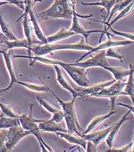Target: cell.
I'll return each mask as SVG.
<instances>
[{
	"mask_svg": "<svg viewBox=\"0 0 134 152\" xmlns=\"http://www.w3.org/2000/svg\"><path fill=\"white\" fill-rule=\"evenodd\" d=\"M13 58H30L33 60L30 65L32 66L35 61H39L40 63L51 64L58 65L61 66L64 69L67 74L72 78V79L80 87H86L90 86L89 79L87 76V72L85 71L86 69L75 66L67 65L65 62L62 61L48 58L43 56H23V55H14Z\"/></svg>",
	"mask_w": 134,
	"mask_h": 152,
	"instance_id": "6da1fadb",
	"label": "cell"
},
{
	"mask_svg": "<svg viewBox=\"0 0 134 152\" xmlns=\"http://www.w3.org/2000/svg\"><path fill=\"white\" fill-rule=\"evenodd\" d=\"M76 0H55L54 4L48 9L37 14V19H72L75 10Z\"/></svg>",
	"mask_w": 134,
	"mask_h": 152,
	"instance_id": "7a4b0ae2",
	"label": "cell"
},
{
	"mask_svg": "<svg viewBox=\"0 0 134 152\" xmlns=\"http://www.w3.org/2000/svg\"><path fill=\"white\" fill-rule=\"evenodd\" d=\"M93 49V46L86 44L83 37L77 43L71 44H40L38 45L31 46L28 50L29 56H31V52L34 53L35 56H43L49 54L54 51L59 50H76L90 52Z\"/></svg>",
	"mask_w": 134,
	"mask_h": 152,
	"instance_id": "3957f363",
	"label": "cell"
},
{
	"mask_svg": "<svg viewBox=\"0 0 134 152\" xmlns=\"http://www.w3.org/2000/svg\"><path fill=\"white\" fill-rule=\"evenodd\" d=\"M34 105V104H30V113L29 115L25 114L19 115L18 119L20 122V127L24 130L31 132L32 135L36 137L42 149V152H54V151L45 142L39 134L40 130L38 127V123L42 121L43 120L35 119L33 118L32 113Z\"/></svg>",
	"mask_w": 134,
	"mask_h": 152,
	"instance_id": "277c9868",
	"label": "cell"
},
{
	"mask_svg": "<svg viewBox=\"0 0 134 152\" xmlns=\"http://www.w3.org/2000/svg\"><path fill=\"white\" fill-rule=\"evenodd\" d=\"M125 84L126 82L116 80L111 86L105 88L98 93L90 95L89 97L110 98L111 104V111H112L114 109L116 98L119 96L123 95V90Z\"/></svg>",
	"mask_w": 134,
	"mask_h": 152,
	"instance_id": "5b68a950",
	"label": "cell"
},
{
	"mask_svg": "<svg viewBox=\"0 0 134 152\" xmlns=\"http://www.w3.org/2000/svg\"><path fill=\"white\" fill-rule=\"evenodd\" d=\"M30 135H32L31 132L23 130L20 126L12 127L7 129L5 142L6 152L14 148L22 139Z\"/></svg>",
	"mask_w": 134,
	"mask_h": 152,
	"instance_id": "8992f818",
	"label": "cell"
},
{
	"mask_svg": "<svg viewBox=\"0 0 134 152\" xmlns=\"http://www.w3.org/2000/svg\"><path fill=\"white\" fill-rule=\"evenodd\" d=\"M93 15L91 14L90 15H79L76 12L73 16L72 18V24L71 28L69 29L70 31L73 32L76 34H81L82 35V37L84 38L86 44H88V38L90 35L92 33H101L102 35L101 36L100 42L101 40V37L104 35L105 33V30H86L84 28L83 26L82 25L81 22L79 20L78 18H85V19H89L90 18L92 17Z\"/></svg>",
	"mask_w": 134,
	"mask_h": 152,
	"instance_id": "52a82bcc",
	"label": "cell"
},
{
	"mask_svg": "<svg viewBox=\"0 0 134 152\" xmlns=\"http://www.w3.org/2000/svg\"><path fill=\"white\" fill-rule=\"evenodd\" d=\"M105 34L107 35L108 39L107 41L103 42L102 43L100 44L99 45L93 47V49L90 51L84 54L82 56H81L79 59H78L76 62H79L81 61L82 59H84L86 56L91 54L94 52H96L100 50H105L107 49H108L110 48H114L116 46H127L130 45H132L134 44V41L131 40H124V41H115L113 40L112 38H111V35L110 33L107 31L105 33Z\"/></svg>",
	"mask_w": 134,
	"mask_h": 152,
	"instance_id": "ba28073f",
	"label": "cell"
},
{
	"mask_svg": "<svg viewBox=\"0 0 134 152\" xmlns=\"http://www.w3.org/2000/svg\"><path fill=\"white\" fill-rule=\"evenodd\" d=\"M0 53L2 54V56H3V57L4 58V61H5V63L6 67L8 69V71L9 72V74L10 75V77H11V82H10L9 85L8 87L5 88L0 90V94H1L3 92L9 90L10 88H11L12 86L15 83H18L19 80L17 79L16 76L15 75L14 67H13V65L12 60L11 50H9L8 51H4V50H0Z\"/></svg>",
	"mask_w": 134,
	"mask_h": 152,
	"instance_id": "9c48e42d",
	"label": "cell"
},
{
	"mask_svg": "<svg viewBox=\"0 0 134 152\" xmlns=\"http://www.w3.org/2000/svg\"><path fill=\"white\" fill-rule=\"evenodd\" d=\"M114 124L103 130L89 132L86 134H81L80 137L87 141L92 142L96 146H97L107 138Z\"/></svg>",
	"mask_w": 134,
	"mask_h": 152,
	"instance_id": "30bf717a",
	"label": "cell"
},
{
	"mask_svg": "<svg viewBox=\"0 0 134 152\" xmlns=\"http://www.w3.org/2000/svg\"><path fill=\"white\" fill-rule=\"evenodd\" d=\"M116 81V80L114 79L110 81L97 83L96 85H94L91 86H89L86 87H78L76 91L80 95L81 97H89L90 95L100 91L101 90L104 89L105 88L111 86Z\"/></svg>",
	"mask_w": 134,
	"mask_h": 152,
	"instance_id": "8fae6325",
	"label": "cell"
},
{
	"mask_svg": "<svg viewBox=\"0 0 134 152\" xmlns=\"http://www.w3.org/2000/svg\"><path fill=\"white\" fill-rule=\"evenodd\" d=\"M0 47L3 48L1 50L4 51H8L14 48H27V49L30 48L26 39H17L16 40L10 41L4 34H2L0 40Z\"/></svg>",
	"mask_w": 134,
	"mask_h": 152,
	"instance_id": "7c38bea8",
	"label": "cell"
},
{
	"mask_svg": "<svg viewBox=\"0 0 134 152\" xmlns=\"http://www.w3.org/2000/svg\"><path fill=\"white\" fill-rule=\"evenodd\" d=\"M131 112V110L129 109V110L124 115V116L117 123H116L114 124V126H113L110 132L106 138V143L109 148V149L112 148L113 143L116 139L117 135L119 133L120 127H122V126L123 125V123L125 121L128 120V115Z\"/></svg>",
	"mask_w": 134,
	"mask_h": 152,
	"instance_id": "4fadbf2b",
	"label": "cell"
},
{
	"mask_svg": "<svg viewBox=\"0 0 134 152\" xmlns=\"http://www.w3.org/2000/svg\"><path fill=\"white\" fill-rule=\"evenodd\" d=\"M38 127L40 131L45 132H67V130L63 127L60 123H56L51 118L49 120H43L42 121L38 123Z\"/></svg>",
	"mask_w": 134,
	"mask_h": 152,
	"instance_id": "5bb4252c",
	"label": "cell"
},
{
	"mask_svg": "<svg viewBox=\"0 0 134 152\" xmlns=\"http://www.w3.org/2000/svg\"><path fill=\"white\" fill-rule=\"evenodd\" d=\"M48 88L49 91L51 92L54 96V97L56 98V99L58 101L59 103L60 104L62 108V109H63L62 111H63L64 115L65 114H68V115H71L72 117H73L74 118V119L78 122L77 114H76V108H75V107H74L75 100H76L77 97H73V99H72L71 101H70L69 102H65L63 100H62L61 98H59L56 94L54 93V92L53 91V90L50 87H48Z\"/></svg>",
	"mask_w": 134,
	"mask_h": 152,
	"instance_id": "9a60e30c",
	"label": "cell"
},
{
	"mask_svg": "<svg viewBox=\"0 0 134 152\" xmlns=\"http://www.w3.org/2000/svg\"><path fill=\"white\" fill-rule=\"evenodd\" d=\"M54 68H55L56 74V80L59 83V84L63 87L64 89L67 90L70 93H71L73 97H80V95L71 86L65 76H64L62 71H61L59 66L58 65H53Z\"/></svg>",
	"mask_w": 134,
	"mask_h": 152,
	"instance_id": "2e32d148",
	"label": "cell"
},
{
	"mask_svg": "<svg viewBox=\"0 0 134 152\" xmlns=\"http://www.w3.org/2000/svg\"><path fill=\"white\" fill-rule=\"evenodd\" d=\"M56 135L59 136L61 138L65 139L70 143L75 144L78 146H81L84 149L86 150L88 141L82 138L81 137H78L76 134H70L68 132H56Z\"/></svg>",
	"mask_w": 134,
	"mask_h": 152,
	"instance_id": "e0dca14e",
	"label": "cell"
},
{
	"mask_svg": "<svg viewBox=\"0 0 134 152\" xmlns=\"http://www.w3.org/2000/svg\"><path fill=\"white\" fill-rule=\"evenodd\" d=\"M103 68L109 71L115 77L116 80L122 81L125 77L128 76L130 75L131 71L134 69V66L132 64H130L129 69H124L120 67L110 66V65L108 66H105Z\"/></svg>",
	"mask_w": 134,
	"mask_h": 152,
	"instance_id": "ac0fdd59",
	"label": "cell"
},
{
	"mask_svg": "<svg viewBox=\"0 0 134 152\" xmlns=\"http://www.w3.org/2000/svg\"><path fill=\"white\" fill-rule=\"evenodd\" d=\"M28 15L30 17L31 21L32 23L33 27H34V31L37 37V38L42 42L41 44H48L47 41V37L45 35V33L42 30L41 26L38 21V19L36 16V15L34 14L33 10L30 11Z\"/></svg>",
	"mask_w": 134,
	"mask_h": 152,
	"instance_id": "d6986e66",
	"label": "cell"
},
{
	"mask_svg": "<svg viewBox=\"0 0 134 152\" xmlns=\"http://www.w3.org/2000/svg\"><path fill=\"white\" fill-rule=\"evenodd\" d=\"M74 35H76L75 33L70 31L69 30H67L64 27H62L57 33L47 37V43L52 44L56 41L65 39Z\"/></svg>",
	"mask_w": 134,
	"mask_h": 152,
	"instance_id": "ffe728a7",
	"label": "cell"
},
{
	"mask_svg": "<svg viewBox=\"0 0 134 152\" xmlns=\"http://www.w3.org/2000/svg\"><path fill=\"white\" fill-rule=\"evenodd\" d=\"M116 113V111L112 110V111H111L109 113H108L105 115L99 116H97V117L94 118L89 124L86 129L84 131L81 133V134H86L88 133H89L91 131L93 130L96 128H97L102 122H103L105 120L110 118L111 116Z\"/></svg>",
	"mask_w": 134,
	"mask_h": 152,
	"instance_id": "44dd1931",
	"label": "cell"
},
{
	"mask_svg": "<svg viewBox=\"0 0 134 152\" xmlns=\"http://www.w3.org/2000/svg\"><path fill=\"white\" fill-rule=\"evenodd\" d=\"M133 1H134V0H116L115 4L113 7L112 10H111V12L110 13L107 21L104 22H100V21H98V22L102 23L106 26L107 24H108L110 22H111L112 16L114 15V14H115L117 12H120V11H122ZM95 21H96V20H95Z\"/></svg>",
	"mask_w": 134,
	"mask_h": 152,
	"instance_id": "7402d4cb",
	"label": "cell"
},
{
	"mask_svg": "<svg viewBox=\"0 0 134 152\" xmlns=\"http://www.w3.org/2000/svg\"><path fill=\"white\" fill-rule=\"evenodd\" d=\"M116 0H100L95 2H85L81 1V3L84 6H100L107 11V16H109L111 10L115 4Z\"/></svg>",
	"mask_w": 134,
	"mask_h": 152,
	"instance_id": "603a6c76",
	"label": "cell"
},
{
	"mask_svg": "<svg viewBox=\"0 0 134 152\" xmlns=\"http://www.w3.org/2000/svg\"><path fill=\"white\" fill-rule=\"evenodd\" d=\"M0 27L2 33L6 37V38L10 41L16 40L18 38L14 35L12 31L9 24L6 22L4 18L2 13L0 12Z\"/></svg>",
	"mask_w": 134,
	"mask_h": 152,
	"instance_id": "cb8c5ba5",
	"label": "cell"
},
{
	"mask_svg": "<svg viewBox=\"0 0 134 152\" xmlns=\"http://www.w3.org/2000/svg\"><path fill=\"white\" fill-rule=\"evenodd\" d=\"M22 20V27L24 29V33L26 39L28 44L29 47H31L33 44L32 35H33V28L31 26L29 20L28 19V15L24 16Z\"/></svg>",
	"mask_w": 134,
	"mask_h": 152,
	"instance_id": "d4e9b609",
	"label": "cell"
},
{
	"mask_svg": "<svg viewBox=\"0 0 134 152\" xmlns=\"http://www.w3.org/2000/svg\"><path fill=\"white\" fill-rule=\"evenodd\" d=\"M134 71L133 69L128 75V79L123 90V95L128 96L131 98L133 103H134Z\"/></svg>",
	"mask_w": 134,
	"mask_h": 152,
	"instance_id": "484cf974",
	"label": "cell"
},
{
	"mask_svg": "<svg viewBox=\"0 0 134 152\" xmlns=\"http://www.w3.org/2000/svg\"><path fill=\"white\" fill-rule=\"evenodd\" d=\"M133 8H134V1L132 2L130 4H129L126 8H125L122 11H120V13L118 14V15L112 20V22H110L108 24H107L105 26V30L108 31L107 28L109 27L112 26V25L114 24L116 22L119 21V20L127 16L128 15H129L132 12V11L133 10Z\"/></svg>",
	"mask_w": 134,
	"mask_h": 152,
	"instance_id": "4316f807",
	"label": "cell"
},
{
	"mask_svg": "<svg viewBox=\"0 0 134 152\" xmlns=\"http://www.w3.org/2000/svg\"><path fill=\"white\" fill-rule=\"evenodd\" d=\"M0 118L5 117L10 118H18L19 115L16 113V112L13 109L10 105L2 104L0 102Z\"/></svg>",
	"mask_w": 134,
	"mask_h": 152,
	"instance_id": "83f0119b",
	"label": "cell"
},
{
	"mask_svg": "<svg viewBox=\"0 0 134 152\" xmlns=\"http://www.w3.org/2000/svg\"><path fill=\"white\" fill-rule=\"evenodd\" d=\"M15 126H20L18 118H10L5 117L0 118V130L8 129Z\"/></svg>",
	"mask_w": 134,
	"mask_h": 152,
	"instance_id": "f1b7e54d",
	"label": "cell"
},
{
	"mask_svg": "<svg viewBox=\"0 0 134 152\" xmlns=\"http://www.w3.org/2000/svg\"><path fill=\"white\" fill-rule=\"evenodd\" d=\"M42 82H43L44 85H35V84H32V83H27V82H20V81H19L17 83L20 85H22L24 87H27V88H29L31 90L35 91L45 92V93L49 92V90H48V86L47 85L45 84V83L43 82V81L42 80Z\"/></svg>",
	"mask_w": 134,
	"mask_h": 152,
	"instance_id": "f546056e",
	"label": "cell"
},
{
	"mask_svg": "<svg viewBox=\"0 0 134 152\" xmlns=\"http://www.w3.org/2000/svg\"><path fill=\"white\" fill-rule=\"evenodd\" d=\"M36 98L37 101L39 102V103L40 104V105H42L48 112H49L50 113H52L53 115L55 114V113H56L57 112H58L60 110L58 109L55 108L54 105H53L52 104H51L50 103L47 102L46 100H45V99L41 98V97H40L39 96L36 97Z\"/></svg>",
	"mask_w": 134,
	"mask_h": 152,
	"instance_id": "4dcf8cb0",
	"label": "cell"
},
{
	"mask_svg": "<svg viewBox=\"0 0 134 152\" xmlns=\"http://www.w3.org/2000/svg\"><path fill=\"white\" fill-rule=\"evenodd\" d=\"M105 56L107 57L118 59L120 62L123 61V56L114 48H110L105 50Z\"/></svg>",
	"mask_w": 134,
	"mask_h": 152,
	"instance_id": "1f68e13d",
	"label": "cell"
},
{
	"mask_svg": "<svg viewBox=\"0 0 134 152\" xmlns=\"http://www.w3.org/2000/svg\"><path fill=\"white\" fill-rule=\"evenodd\" d=\"M24 13L18 19L17 22L21 20L22 18L25 15H28L30 11L32 10V7L34 5V1L33 0H24Z\"/></svg>",
	"mask_w": 134,
	"mask_h": 152,
	"instance_id": "d6a6232c",
	"label": "cell"
},
{
	"mask_svg": "<svg viewBox=\"0 0 134 152\" xmlns=\"http://www.w3.org/2000/svg\"><path fill=\"white\" fill-rule=\"evenodd\" d=\"M134 145V141L131 142V143H128L127 145H125L122 148H111L110 149H108V151H107V152H130L132 148V147Z\"/></svg>",
	"mask_w": 134,
	"mask_h": 152,
	"instance_id": "836d02e7",
	"label": "cell"
},
{
	"mask_svg": "<svg viewBox=\"0 0 134 152\" xmlns=\"http://www.w3.org/2000/svg\"><path fill=\"white\" fill-rule=\"evenodd\" d=\"M110 29L111 31H112L113 34L119 35V36H121L123 37H125V38H127L129 39V40H131V41H134V34H130V33H123L121 31H116L115 29H113L112 28V26L109 27L107 28V30Z\"/></svg>",
	"mask_w": 134,
	"mask_h": 152,
	"instance_id": "e575fe53",
	"label": "cell"
},
{
	"mask_svg": "<svg viewBox=\"0 0 134 152\" xmlns=\"http://www.w3.org/2000/svg\"><path fill=\"white\" fill-rule=\"evenodd\" d=\"M7 129L0 130V152H6L5 148V135Z\"/></svg>",
	"mask_w": 134,
	"mask_h": 152,
	"instance_id": "d590c367",
	"label": "cell"
},
{
	"mask_svg": "<svg viewBox=\"0 0 134 152\" xmlns=\"http://www.w3.org/2000/svg\"><path fill=\"white\" fill-rule=\"evenodd\" d=\"M2 1H6L9 2L10 4H14V5L17 6L19 8L24 10V2H22L20 0H1Z\"/></svg>",
	"mask_w": 134,
	"mask_h": 152,
	"instance_id": "8d00e7d4",
	"label": "cell"
},
{
	"mask_svg": "<svg viewBox=\"0 0 134 152\" xmlns=\"http://www.w3.org/2000/svg\"><path fill=\"white\" fill-rule=\"evenodd\" d=\"M86 152H96V146L90 141H88L86 145Z\"/></svg>",
	"mask_w": 134,
	"mask_h": 152,
	"instance_id": "74e56055",
	"label": "cell"
},
{
	"mask_svg": "<svg viewBox=\"0 0 134 152\" xmlns=\"http://www.w3.org/2000/svg\"><path fill=\"white\" fill-rule=\"evenodd\" d=\"M117 105L128 108L129 109H130V110H131V112L134 114V107H131V106H129V105H125V104H121V103H119V104H117Z\"/></svg>",
	"mask_w": 134,
	"mask_h": 152,
	"instance_id": "f35d334b",
	"label": "cell"
},
{
	"mask_svg": "<svg viewBox=\"0 0 134 152\" xmlns=\"http://www.w3.org/2000/svg\"><path fill=\"white\" fill-rule=\"evenodd\" d=\"M10 4L9 2H6V1H1L0 2V7L1 6V5H5V4Z\"/></svg>",
	"mask_w": 134,
	"mask_h": 152,
	"instance_id": "ab89813d",
	"label": "cell"
},
{
	"mask_svg": "<svg viewBox=\"0 0 134 152\" xmlns=\"http://www.w3.org/2000/svg\"><path fill=\"white\" fill-rule=\"evenodd\" d=\"M38 1H40V0H34V5L37 2H38Z\"/></svg>",
	"mask_w": 134,
	"mask_h": 152,
	"instance_id": "60d3db41",
	"label": "cell"
},
{
	"mask_svg": "<svg viewBox=\"0 0 134 152\" xmlns=\"http://www.w3.org/2000/svg\"><path fill=\"white\" fill-rule=\"evenodd\" d=\"M20 1H22V2H24V0H20Z\"/></svg>",
	"mask_w": 134,
	"mask_h": 152,
	"instance_id": "b9f144b4",
	"label": "cell"
},
{
	"mask_svg": "<svg viewBox=\"0 0 134 152\" xmlns=\"http://www.w3.org/2000/svg\"><path fill=\"white\" fill-rule=\"evenodd\" d=\"M1 94H0V96H1Z\"/></svg>",
	"mask_w": 134,
	"mask_h": 152,
	"instance_id": "7bdbcfd3",
	"label": "cell"
}]
</instances>
